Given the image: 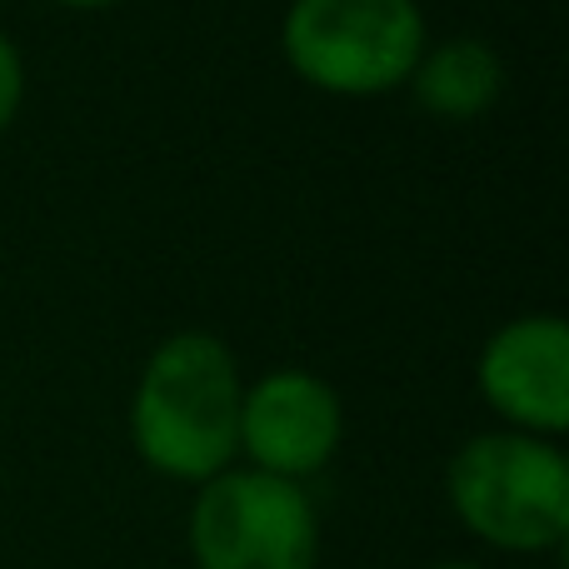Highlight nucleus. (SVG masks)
<instances>
[{
  "label": "nucleus",
  "mask_w": 569,
  "mask_h": 569,
  "mask_svg": "<svg viewBox=\"0 0 569 569\" xmlns=\"http://www.w3.org/2000/svg\"><path fill=\"white\" fill-rule=\"evenodd\" d=\"M190 560L196 569H315L320 515L300 480L230 465L196 485L190 505Z\"/></svg>",
  "instance_id": "obj_3"
},
{
  "label": "nucleus",
  "mask_w": 569,
  "mask_h": 569,
  "mask_svg": "<svg viewBox=\"0 0 569 569\" xmlns=\"http://www.w3.org/2000/svg\"><path fill=\"white\" fill-rule=\"evenodd\" d=\"M280 46L305 80L370 96L410 80L425 50V10L415 0H290Z\"/></svg>",
  "instance_id": "obj_4"
},
{
  "label": "nucleus",
  "mask_w": 569,
  "mask_h": 569,
  "mask_svg": "<svg viewBox=\"0 0 569 569\" xmlns=\"http://www.w3.org/2000/svg\"><path fill=\"white\" fill-rule=\"evenodd\" d=\"M20 96H26V60H20L16 40L0 30V130H6L10 116L20 110Z\"/></svg>",
  "instance_id": "obj_8"
},
{
  "label": "nucleus",
  "mask_w": 569,
  "mask_h": 569,
  "mask_svg": "<svg viewBox=\"0 0 569 569\" xmlns=\"http://www.w3.org/2000/svg\"><path fill=\"white\" fill-rule=\"evenodd\" d=\"M445 495L465 530L495 550L545 555L569 535V460L545 435H470L445 465Z\"/></svg>",
  "instance_id": "obj_2"
},
{
  "label": "nucleus",
  "mask_w": 569,
  "mask_h": 569,
  "mask_svg": "<svg viewBox=\"0 0 569 569\" xmlns=\"http://www.w3.org/2000/svg\"><path fill=\"white\" fill-rule=\"evenodd\" d=\"M480 395L510 430L560 435L569 425V330L560 315H515L485 340L475 365Z\"/></svg>",
  "instance_id": "obj_6"
},
{
  "label": "nucleus",
  "mask_w": 569,
  "mask_h": 569,
  "mask_svg": "<svg viewBox=\"0 0 569 569\" xmlns=\"http://www.w3.org/2000/svg\"><path fill=\"white\" fill-rule=\"evenodd\" d=\"M240 365L210 330H176L150 350L130 395V440L150 470L206 485L240 455Z\"/></svg>",
  "instance_id": "obj_1"
},
{
  "label": "nucleus",
  "mask_w": 569,
  "mask_h": 569,
  "mask_svg": "<svg viewBox=\"0 0 569 569\" xmlns=\"http://www.w3.org/2000/svg\"><path fill=\"white\" fill-rule=\"evenodd\" d=\"M410 90L430 116L440 120H475L500 100L505 60L490 40L450 36L440 46H425L410 70Z\"/></svg>",
  "instance_id": "obj_7"
},
{
  "label": "nucleus",
  "mask_w": 569,
  "mask_h": 569,
  "mask_svg": "<svg viewBox=\"0 0 569 569\" xmlns=\"http://www.w3.org/2000/svg\"><path fill=\"white\" fill-rule=\"evenodd\" d=\"M425 569H485V565H475V560H435V565H425Z\"/></svg>",
  "instance_id": "obj_9"
},
{
  "label": "nucleus",
  "mask_w": 569,
  "mask_h": 569,
  "mask_svg": "<svg viewBox=\"0 0 569 569\" xmlns=\"http://www.w3.org/2000/svg\"><path fill=\"white\" fill-rule=\"evenodd\" d=\"M345 435V405L335 385L315 370L284 365L270 370L240 395V450L250 470L300 480L330 465Z\"/></svg>",
  "instance_id": "obj_5"
},
{
  "label": "nucleus",
  "mask_w": 569,
  "mask_h": 569,
  "mask_svg": "<svg viewBox=\"0 0 569 569\" xmlns=\"http://www.w3.org/2000/svg\"><path fill=\"white\" fill-rule=\"evenodd\" d=\"M66 6H110V0H66Z\"/></svg>",
  "instance_id": "obj_10"
}]
</instances>
